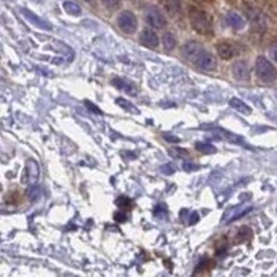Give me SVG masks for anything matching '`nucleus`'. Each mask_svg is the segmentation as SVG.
<instances>
[{
    "label": "nucleus",
    "instance_id": "nucleus-1",
    "mask_svg": "<svg viewBox=\"0 0 277 277\" xmlns=\"http://www.w3.org/2000/svg\"><path fill=\"white\" fill-rule=\"evenodd\" d=\"M188 18L191 22V27L197 32L202 35H211L212 33V17L205 13L204 10H199L195 7H191L188 11Z\"/></svg>",
    "mask_w": 277,
    "mask_h": 277
},
{
    "label": "nucleus",
    "instance_id": "nucleus-2",
    "mask_svg": "<svg viewBox=\"0 0 277 277\" xmlns=\"http://www.w3.org/2000/svg\"><path fill=\"white\" fill-rule=\"evenodd\" d=\"M255 70H256V75L262 82L271 83L277 79V70L273 66L270 61L266 57L260 55L256 58V64H255Z\"/></svg>",
    "mask_w": 277,
    "mask_h": 277
},
{
    "label": "nucleus",
    "instance_id": "nucleus-3",
    "mask_svg": "<svg viewBox=\"0 0 277 277\" xmlns=\"http://www.w3.org/2000/svg\"><path fill=\"white\" fill-rule=\"evenodd\" d=\"M118 27L121 31H123L127 35L136 32L137 29V18L133 14L132 11H122L118 16Z\"/></svg>",
    "mask_w": 277,
    "mask_h": 277
},
{
    "label": "nucleus",
    "instance_id": "nucleus-4",
    "mask_svg": "<svg viewBox=\"0 0 277 277\" xmlns=\"http://www.w3.org/2000/svg\"><path fill=\"white\" fill-rule=\"evenodd\" d=\"M210 129H211V132L214 133L216 137L223 138V140H227V142H230V143L233 144H237V146H243V147H248L249 149V146L247 144V142H245L241 136L236 134V133H232V132H229V130H226V129H221V127H215V126L210 127Z\"/></svg>",
    "mask_w": 277,
    "mask_h": 277
},
{
    "label": "nucleus",
    "instance_id": "nucleus-5",
    "mask_svg": "<svg viewBox=\"0 0 277 277\" xmlns=\"http://www.w3.org/2000/svg\"><path fill=\"white\" fill-rule=\"evenodd\" d=\"M204 47L201 46V43H198L197 40H188L186 43L183 44L182 47V54L190 61H197L199 55L204 53Z\"/></svg>",
    "mask_w": 277,
    "mask_h": 277
},
{
    "label": "nucleus",
    "instance_id": "nucleus-6",
    "mask_svg": "<svg viewBox=\"0 0 277 277\" xmlns=\"http://www.w3.org/2000/svg\"><path fill=\"white\" fill-rule=\"evenodd\" d=\"M146 21L149 22L151 27L157 28V29L164 28L166 25L165 16L158 9H154V7H151V9L146 11Z\"/></svg>",
    "mask_w": 277,
    "mask_h": 277
},
{
    "label": "nucleus",
    "instance_id": "nucleus-7",
    "mask_svg": "<svg viewBox=\"0 0 277 277\" xmlns=\"http://www.w3.org/2000/svg\"><path fill=\"white\" fill-rule=\"evenodd\" d=\"M251 210H252V206H251V205H237V206H233V208H230V210H227L226 212H225V215H223V218H222V221L225 222V223L236 221V219H238V218L247 215Z\"/></svg>",
    "mask_w": 277,
    "mask_h": 277
},
{
    "label": "nucleus",
    "instance_id": "nucleus-8",
    "mask_svg": "<svg viewBox=\"0 0 277 277\" xmlns=\"http://www.w3.org/2000/svg\"><path fill=\"white\" fill-rule=\"evenodd\" d=\"M232 74L236 81H248L249 79V66L245 61H236L232 66Z\"/></svg>",
    "mask_w": 277,
    "mask_h": 277
},
{
    "label": "nucleus",
    "instance_id": "nucleus-9",
    "mask_svg": "<svg viewBox=\"0 0 277 277\" xmlns=\"http://www.w3.org/2000/svg\"><path fill=\"white\" fill-rule=\"evenodd\" d=\"M20 11H21L22 16L25 17L28 21L31 22L32 25H35V27L40 28V29H44V31H51V29H53V27L50 25L49 22L42 20V18L39 16H36V14H33L31 10H28V9H21Z\"/></svg>",
    "mask_w": 277,
    "mask_h": 277
},
{
    "label": "nucleus",
    "instance_id": "nucleus-10",
    "mask_svg": "<svg viewBox=\"0 0 277 277\" xmlns=\"http://www.w3.org/2000/svg\"><path fill=\"white\" fill-rule=\"evenodd\" d=\"M25 179L22 183H35L39 179V165L35 160H28L25 164Z\"/></svg>",
    "mask_w": 277,
    "mask_h": 277
},
{
    "label": "nucleus",
    "instance_id": "nucleus-11",
    "mask_svg": "<svg viewBox=\"0 0 277 277\" xmlns=\"http://www.w3.org/2000/svg\"><path fill=\"white\" fill-rule=\"evenodd\" d=\"M195 64H197L201 70H204V71H214L216 68V58L211 54V53H208V51H204V53L197 58Z\"/></svg>",
    "mask_w": 277,
    "mask_h": 277
},
{
    "label": "nucleus",
    "instance_id": "nucleus-12",
    "mask_svg": "<svg viewBox=\"0 0 277 277\" xmlns=\"http://www.w3.org/2000/svg\"><path fill=\"white\" fill-rule=\"evenodd\" d=\"M112 85H114L116 89L123 90L125 93L130 94V96H136V94H137V88H136V85L130 82V81L125 79V78H115V79H112Z\"/></svg>",
    "mask_w": 277,
    "mask_h": 277
},
{
    "label": "nucleus",
    "instance_id": "nucleus-13",
    "mask_svg": "<svg viewBox=\"0 0 277 277\" xmlns=\"http://www.w3.org/2000/svg\"><path fill=\"white\" fill-rule=\"evenodd\" d=\"M140 40H142V43L144 46H147L150 49H157L158 47V36L151 29H143L140 33Z\"/></svg>",
    "mask_w": 277,
    "mask_h": 277
},
{
    "label": "nucleus",
    "instance_id": "nucleus-14",
    "mask_svg": "<svg viewBox=\"0 0 277 277\" xmlns=\"http://www.w3.org/2000/svg\"><path fill=\"white\" fill-rule=\"evenodd\" d=\"M227 25L233 29H243L245 27V20L236 11H230L226 16Z\"/></svg>",
    "mask_w": 277,
    "mask_h": 277
},
{
    "label": "nucleus",
    "instance_id": "nucleus-15",
    "mask_svg": "<svg viewBox=\"0 0 277 277\" xmlns=\"http://www.w3.org/2000/svg\"><path fill=\"white\" fill-rule=\"evenodd\" d=\"M218 53L223 60H229L236 54V46L233 43H229V42H221L218 44Z\"/></svg>",
    "mask_w": 277,
    "mask_h": 277
},
{
    "label": "nucleus",
    "instance_id": "nucleus-16",
    "mask_svg": "<svg viewBox=\"0 0 277 277\" xmlns=\"http://www.w3.org/2000/svg\"><path fill=\"white\" fill-rule=\"evenodd\" d=\"M229 104H230V107H233L234 110L238 111L240 114H244V115H249V114H251V108L244 103L243 100L237 99V97H232V99L229 100Z\"/></svg>",
    "mask_w": 277,
    "mask_h": 277
},
{
    "label": "nucleus",
    "instance_id": "nucleus-17",
    "mask_svg": "<svg viewBox=\"0 0 277 277\" xmlns=\"http://www.w3.org/2000/svg\"><path fill=\"white\" fill-rule=\"evenodd\" d=\"M162 5L169 14H176L182 9V2L180 0H162Z\"/></svg>",
    "mask_w": 277,
    "mask_h": 277
},
{
    "label": "nucleus",
    "instance_id": "nucleus-18",
    "mask_svg": "<svg viewBox=\"0 0 277 277\" xmlns=\"http://www.w3.org/2000/svg\"><path fill=\"white\" fill-rule=\"evenodd\" d=\"M116 104L119 105V107H122V108L125 111H127V112H130V114H140V111H138L137 107L133 105V103H130L129 100L119 97V99H116Z\"/></svg>",
    "mask_w": 277,
    "mask_h": 277
},
{
    "label": "nucleus",
    "instance_id": "nucleus-19",
    "mask_svg": "<svg viewBox=\"0 0 277 277\" xmlns=\"http://www.w3.org/2000/svg\"><path fill=\"white\" fill-rule=\"evenodd\" d=\"M62 9L65 10V13H68L70 16H81L82 14V10H81V7L77 5V3H74V2H64L62 3Z\"/></svg>",
    "mask_w": 277,
    "mask_h": 277
},
{
    "label": "nucleus",
    "instance_id": "nucleus-20",
    "mask_svg": "<svg viewBox=\"0 0 277 277\" xmlns=\"http://www.w3.org/2000/svg\"><path fill=\"white\" fill-rule=\"evenodd\" d=\"M162 42H164V47H165V50H168V51L173 50L175 49V46H176V39H175V36H173L171 32L164 33Z\"/></svg>",
    "mask_w": 277,
    "mask_h": 277
},
{
    "label": "nucleus",
    "instance_id": "nucleus-21",
    "mask_svg": "<svg viewBox=\"0 0 277 277\" xmlns=\"http://www.w3.org/2000/svg\"><path fill=\"white\" fill-rule=\"evenodd\" d=\"M195 149L198 150L199 153H204V154H214V153H216L215 146H212L211 143H204V142L195 143Z\"/></svg>",
    "mask_w": 277,
    "mask_h": 277
},
{
    "label": "nucleus",
    "instance_id": "nucleus-22",
    "mask_svg": "<svg viewBox=\"0 0 277 277\" xmlns=\"http://www.w3.org/2000/svg\"><path fill=\"white\" fill-rule=\"evenodd\" d=\"M27 195L31 201H36V199H39V197L42 195V190H40V187H38V186H31V187L28 188Z\"/></svg>",
    "mask_w": 277,
    "mask_h": 277
},
{
    "label": "nucleus",
    "instance_id": "nucleus-23",
    "mask_svg": "<svg viewBox=\"0 0 277 277\" xmlns=\"http://www.w3.org/2000/svg\"><path fill=\"white\" fill-rule=\"evenodd\" d=\"M169 154L175 158H187L188 153L183 149H169Z\"/></svg>",
    "mask_w": 277,
    "mask_h": 277
},
{
    "label": "nucleus",
    "instance_id": "nucleus-24",
    "mask_svg": "<svg viewBox=\"0 0 277 277\" xmlns=\"http://www.w3.org/2000/svg\"><path fill=\"white\" fill-rule=\"evenodd\" d=\"M248 237H251V230H249L248 227H241V229H238L237 241H243V240H247Z\"/></svg>",
    "mask_w": 277,
    "mask_h": 277
},
{
    "label": "nucleus",
    "instance_id": "nucleus-25",
    "mask_svg": "<svg viewBox=\"0 0 277 277\" xmlns=\"http://www.w3.org/2000/svg\"><path fill=\"white\" fill-rule=\"evenodd\" d=\"M101 2L108 10H115L119 7V3H121V0H101Z\"/></svg>",
    "mask_w": 277,
    "mask_h": 277
},
{
    "label": "nucleus",
    "instance_id": "nucleus-26",
    "mask_svg": "<svg viewBox=\"0 0 277 277\" xmlns=\"http://www.w3.org/2000/svg\"><path fill=\"white\" fill-rule=\"evenodd\" d=\"M176 171V168L173 164H164V165L161 166V172L164 173V175H172V173H175Z\"/></svg>",
    "mask_w": 277,
    "mask_h": 277
},
{
    "label": "nucleus",
    "instance_id": "nucleus-27",
    "mask_svg": "<svg viewBox=\"0 0 277 277\" xmlns=\"http://www.w3.org/2000/svg\"><path fill=\"white\" fill-rule=\"evenodd\" d=\"M85 105H86V108H88L90 112H93V114H103L99 107H97V105H94L93 103H92V101H89V100L85 101Z\"/></svg>",
    "mask_w": 277,
    "mask_h": 277
},
{
    "label": "nucleus",
    "instance_id": "nucleus-28",
    "mask_svg": "<svg viewBox=\"0 0 277 277\" xmlns=\"http://www.w3.org/2000/svg\"><path fill=\"white\" fill-rule=\"evenodd\" d=\"M116 204L119 205V206H122V208H130V206H132V201L129 198H126V197H119L118 201H116Z\"/></svg>",
    "mask_w": 277,
    "mask_h": 277
},
{
    "label": "nucleus",
    "instance_id": "nucleus-29",
    "mask_svg": "<svg viewBox=\"0 0 277 277\" xmlns=\"http://www.w3.org/2000/svg\"><path fill=\"white\" fill-rule=\"evenodd\" d=\"M201 166L195 165V164H188V162H184L183 164V169L186 172H193V171H198Z\"/></svg>",
    "mask_w": 277,
    "mask_h": 277
},
{
    "label": "nucleus",
    "instance_id": "nucleus-30",
    "mask_svg": "<svg viewBox=\"0 0 277 277\" xmlns=\"http://www.w3.org/2000/svg\"><path fill=\"white\" fill-rule=\"evenodd\" d=\"M155 216H166V206H164V205H158L157 208H155L154 211Z\"/></svg>",
    "mask_w": 277,
    "mask_h": 277
},
{
    "label": "nucleus",
    "instance_id": "nucleus-31",
    "mask_svg": "<svg viewBox=\"0 0 277 277\" xmlns=\"http://www.w3.org/2000/svg\"><path fill=\"white\" fill-rule=\"evenodd\" d=\"M269 53H270V57L273 58V60L277 62V42H274V43L270 46V50H269Z\"/></svg>",
    "mask_w": 277,
    "mask_h": 277
},
{
    "label": "nucleus",
    "instance_id": "nucleus-32",
    "mask_svg": "<svg viewBox=\"0 0 277 277\" xmlns=\"http://www.w3.org/2000/svg\"><path fill=\"white\" fill-rule=\"evenodd\" d=\"M164 137H165L168 142H171V143H179V142H180V138L176 137V136H172L171 133H165Z\"/></svg>",
    "mask_w": 277,
    "mask_h": 277
},
{
    "label": "nucleus",
    "instance_id": "nucleus-33",
    "mask_svg": "<svg viewBox=\"0 0 277 277\" xmlns=\"http://www.w3.org/2000/svg\"><path fill=\"white\" fill-rule=\"evenodd\" d=\"M198 221H199V215L197 214V212H193L191 216H190V219H188V223H190V225H195Z\"/></svg>",
    "mask_w": 277,
    "mask_h": 277
},
{
    "label": "nucleus",
    "instance_id": "nucleus-34",
    "mask_svg": "<svg viewBox=\"0 0 277 277\" xmlns=\"http://www.w3.org/2000/svg\"><path fill=\"white\" fill-rule=\"evenodd\" d=\"M127 219V216L125 215V214H122V211L121 212H116L115 214V221L116 222H123V221H126Z\"/></svg>",
    "mask_w": 277,
    "mask_h": 277
},
{
    "label": "nucleus",
    "instance_id": "nucleus-35",
    "mask_svg": "<svg viewBox=\"0 0 277 277\" xmlns=\"http://www.w3.org/2000/svg\"><path fill=\"white\" fill-rule=\"evenodd\" d=\"M83 2H86V3H93L94 0H83Z\"/></svg>",
    "mask_w": 277,
    "mask_h": 277
},
{
    "label": "nucleus",
    "instance_id": "nucleus-36",
    "mask_svg": "<svg viewBox=\"0 0 277 277\" xmlns=\"http://www.w3.org/2000/svg\"><path fill=\"white\" fill-rule=\"evenodd\" d=\"M33 2H36V3H39V2H42V0H33Z\"/></svg>",
    "mask_w": 277,
    "mask_h": 277
},
{
    "label": "nucleus",
    "instance_id": "nucleus-37",
    "mask_svg": "<svg viewBox=\"0 0 277 277\" xmlns=\"http://www.w3.org/2000/svg\"><path fill=\"white\" fill-rule=\"evenodd\" d=\"M195 2H202V0H195Z\"/></svg>",
    "mask_w": 277,
    "mask_h": 277
},
{
    "label": "nucleus",
    "instance_id": "nucleus-38",
    "mask_svg": "<svg viewBox=\"0 0 277 277\" xmlns=\"http://www.w3.org/2000/svg\"><path fill=\"white\" fill-rule=\"evenodd\" d=\"M9 2H14V0H9Z\"/></svg>",
    "mask_w": 277,
    "mask_h": 277
},
{
    "label": "nucleus",
    "instance_id": "nucleus-39",
    "mask_svg": "<svg viewBox=\"0 0 277 277\" xmlns=\"http://www.w3.org/2000/svg\"><path fill=\"white\" fill-rule=\"evenodd\" d=\"M260 2H263V0H260Z\"/></svg>",
    "mask_w": 277,
    "mask_h": 277
}]
</instances>
